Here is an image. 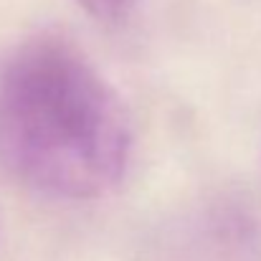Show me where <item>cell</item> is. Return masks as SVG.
<instances>
[{
  "mask_svg": "<svg viewBox=\"0 0 261 261\" xmlns=\"http://www.w3.org/2000/svg\"><path fill=\"white\" fill-rule=\"evenodd\" d=\"M0 152L46 195L99 198L127 173L129 112L76 46L36 36L0 69Z\"/></svg>",
  "mask_w": 261,
  "mask_h": 261,
  "instance_id": "obj_1",
  "label": "cell"
},
{
  "mask_svg": "<svg viewBox=\"0 0 261 261\" xmlns=\"http://www.w3.org/2000/svg\"><path fill=\"white\" fill-rule=\"evenodd\" d=\"M91 18L104 20V23H114L119 18H124L137 0H76Z\"/></svg>",
  "mask_w": 261,
  "mask_h": 261,
  "instance_id": "obj_2",
  "label": "cell"
}]
</instances>
